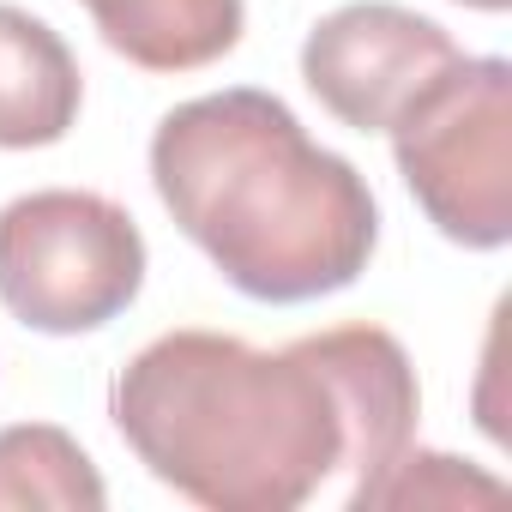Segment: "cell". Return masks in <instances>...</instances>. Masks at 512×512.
<instances>
[{"label":"cell","instance_id":"6da1fadb","mask_svg":"<svg viewBox=\"0 0 512 512\" xmlns=\"http://www.w3.org/2000/svg\"><path fill=\"white\" fill-rule=\"evenodd\" d=\"M133 458L205 512H296L338 470L362 488L410 440L422 386L386 326H326L284 350L181 326L109 386Z\"/></svg>","mask_w":512,"mask_h":512},{"label":"cell","instance_id":"7a4b0ae2","mask_svg":"<svg viewBox=\"0 0 512 512\" xmlns=\"http://www.w3.org/2000/svg\"><path fill=\"white\" fill-rule=\"evenodd\" d=\"M151 187L217 278L266 308L350 290L380 247L362 169L253 85L175 103L151 133Z\"/></svg>","mask_w":512,"mask_h":512},{"label":"cell","instance_id":"3957f363","mask_svg":"<svg viewBox=\"0 0 512 512\" xmlns=\"http://www.w3.org/2000/svg\"><path fill=\"white\" fill-rule=\"evenodd\" d=\"M151 272L127 205L91 187H37L0 205V308L43 338L121 320Z\"/></svg>","mask_w":512,"mask_h":512},{"label":"cell","instance_id":"277c9868","mask_svg":"<svg viewBox=\"0 0 512 512\" xmlns=\"http://www.w3.org/2000/svg\"><path fill=\"white\" fill-rule=\"evenodd\" d=\"M392 163L422 217L470 253L512 241V67L458 55L386 127Z\"/></svg>","mask_w":512,"mask_h":512},{"label":"cell","instance_id":"5b68a950","mask_svg":"<svg viewBox=\"0 0 512 512\" xmlns=\"http://www.w3.org/2000/svg\"><path fill=\"white\" fill-rule=\"evenodd\" d=\"M458 55L464 49L440 19L410 13L398 0H350L308 31L302 79L350 133H386Z\"/></svg>","mask_w":512,"mask_h":512},{"label":"cell","instance_id":"8992f818","mask_svg":"<svg viewBox=\"0 0 512 512\" xmlns=\"http://www.w3.org/2000/svg\"><path fill=\"white\" fill-rule=\"evenodd\" d=\"M85 73L67 37L0 0V151H43L79 127Z\"/></svg>","mask_w":512,"mask_h":512},{"label":"cell","instance_id":"52a82bcc","mask_svg":"<svg viewBox=\"0 0 512 512\" xmlns=\"http://www.w3.org/2000/svg\"><path fill=\"white\" fill-rule=\"evenodd\" d=\"M97 37L139 73H199L223 61L241 31V0H79Z\"/></svg>","mask_w":512,"mask_h":512},{"label":"cell","instance_id":"ba28073f","mask_svg":"<svg viewBox=\"0 0 512 512\" xmlns=\"http://www.w3.org/2000/svg\"><path fill=\"white\" fill-rule=\"evenodd\" d=\"M109 488L61 422L0 428V512H103Z\"/></svg>","mask_w":512,"mask_h":512},{"label":"cell","instance_id":"9c48e42d","mask_svg":"<svg viewBox=\"0 0 512 512\" xmlns=\"http://www.w3.org/2000/svg\"><path fill=\"white\" fill-rule=\"evenodd\" d=\"M506 500V482L476 470L470 458H452V452H422V446H404L380 476H368L362 488H350V512H368V506H494Z\"/></svg>","mask_w":512,"mask_h":512},{"label":"cell","instance_id":"30bf717a","mask_svg":"<svg viewBox=\"0 0 512 512\" xmlns=\"http://www.w3.org/2000/svg\"><path fill=\"white\" fill-rule=\"evenodd\" d=\"M458 7H470V13H506L512 0H458Z\"/></svg>","mask_w":512,"mask_h":512}]
</instances>
